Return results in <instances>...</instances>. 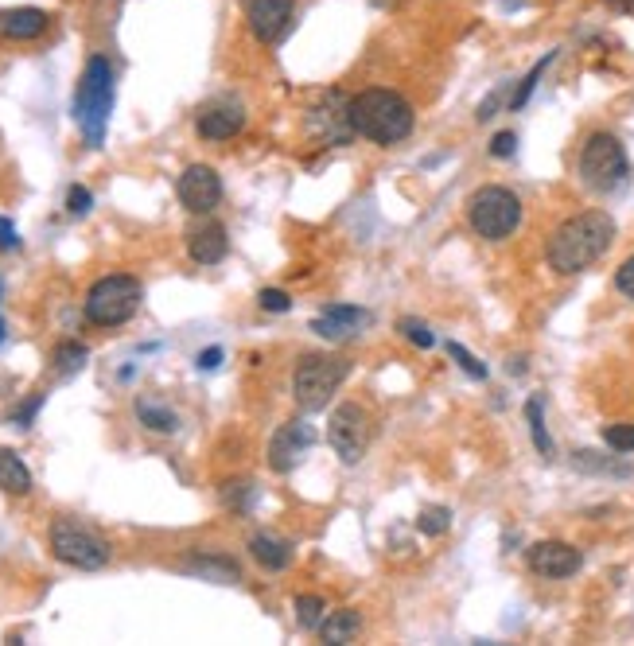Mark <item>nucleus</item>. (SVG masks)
Returning a JSON list of instances; mask_svg holds the SVG:
<instances>
[{
	"label": "nucleus",
	"mask_w": 634,
	"mask_h": 646,
	"mask_svg": "<svg viewBox=\"0 0 634 646\" xmlns=\"http://www.w3.org/2000/svg\"><path fill=\"white\" fill-rule=\"evenodd\" d=\"M615 242V218L607 211H584V215L564 218L561 226L549 234V269L561 277H576L584 269H592L603 253Z\"/></svg>",
	"instance_id": "nucleus-1"
},
{
	"label": "nucleus",
	"mask_w": 634,
	"mask_h": 646,
	"mask_svg": "<svg viewBox=\"0 0 634 646\" xmlns=\"http://www.w3.org/2000/svg\"><path fill=\"white\" fill-rule=\"evenodd\" d=\"M351 125L354 137L393 148V144L409 141V133L417 125V113H413L405 94L386 90V86H370V90L351 98Z\"/></svg>",
	"instance_id": "nucleus-2"
},
{
	"label": "nucleus",
	"mask_w": 634,
	"mask_h": 646,
	"mask_svg": "<svg viewBox=\"0 0 634 646\" xmlns=\"http://www.w3.org/2000/svg\"><path fill=\"white\" fill-rule=\"evenodd\" d=\"M113 98H117V82H113V63L106 55H94L86 63V71L78 78V90H74V121L82 129V141L90 148H102L106 144V125L109 113H113Z\"/></svg>",
	"instance_id": "nucleus-3"
},
{
	"label": "nucleus",
	"mask_w": 634,
	"mask_h": 646,
	"mask_svg": "<svg viewBox=\"0 0 634 646\" xmlns=\"http://www.w3.org/2000/svg\"><path fill=\"white\" fill-rule=\"evenodd\" d=\"M576 172L580 183L596 195H611L619 191L623 183L631 180V160H627V148L615 133H592L584 148H580V160H576Z\"/></svg>",
	"instance_id": "nucleus-4"
},
{
	"label": "nucleus",
	"mask_w": 634,
	"mask_h": 646,
	"mask_svg": "<svg viewBox=\"0 0 634 646\" xmlns=\"http://www.w3.org/2000/svg\"><path fill=\"white\" fill-rule=\"evenodd\" d=\"M351 374V362L339 359V355H300L296 359V370H292V397L304 413H319L327 409L331 394L347 382Z\"/></svg>",
	"instance_id": "nucleus-5"
},
{
	"label": "nucleus",
	"mask_w": 634,
	"mask_h": 646,
	"mask_svg": "<svg viewBox=\"0 0 634 646\" xmlns=\"http://www.w3.org/2000/svg\"><path fill=\"white\" fill-rule=\"evenodd\" d=\"M467 222L479 238L487 242H502L522 226V199L510 187L487 183L467 199Z\"/></svg>",
	"instance_id": "nucleus-6"
},
{
	"label": "nucleus",
	"mask_w": 634,
	"mask_h": 646,
	"mask_svg": "<svg viewBox=\"0 0 634 646\" xmlns=\"http://www.w3.org/2000/svg\"><path fill=\"white\" fill-rule=\"evenodd\" d=\"M141 296H144V288L137 277H129V273H109V277H102V281L90 285L82 308H86V320L94 323V327H121V323H129L137 316Z\"/></svg>",
	"instance_id": "nucleus-7"
},
{
	"label": "nucleus",
	"mask_w": 634,
	"mask_h": 646,
	"mask_svg": "<svg viewBox=\"0 0 634 646\" xmlns=\"http://www.w3.org/2000/svg\"><path fill=\"white\" fill-rule=\"evenodd\" d=\"M47 541H51L55 561H63V565H71V569L98 573V569H106L109 565V541L98 538L90 526H82V522H74V518L51 522Z\"/></svg>",
	"instance_id": "nucleus-8"
},
{
	"label": "nucleus",
	"mask_w": 634,
	"mask_h": 646,
	"mask_svg": "<svg viewBox=\"0 0 634 646\" xmlns=\"http://www.w3.org/2000/svg\"><path fill=\"white\" fill-rule=\"evenodd\" d=\"M327 444L331 452L343 460V464H358L366 456V444H370V417L362 405L343 401L335 413H331V425H327Z\"/></svg>",
	"instance_id": "nucleus-9"
},
{
	"label": "nucleus",
	"mask_w": 634,
	"mask_h": 646,
	"mask_svg": "<svg viewBox=\"0 0 634 646\" xmlns=\"http://www.w3.org/2000/svg\"><path fill=\"white\" fill-rule=\"evenodd\" d=\"M246 12V24L257 43L277 47L292 32V16H296V0H238Z\"/></svg>",
	"instance_id": "nucleus-10"
},
{
	"label": "nucleus",
	"mask_w": 634,
	"mask_h": 646,
	"mask_svg": "<svg viewBox=\"0 0 634 646\" xmlns=\"http://www.w3.org/2000/svg\"><path fill=\"white\" fill-rule=\"evenodd\" d=\"M308 133H312L319 144H351V137H354L351 98H343L339 90L323 94V102L308 109Z\"/></svg>",
	"instance_id": "nucleus-11"
},
{
	"label": "nucleus",
	"mask_w": 634,
	"mask_h": 646,
	"mask_svg": "<svg viewBox=\"0 0 634 646\" xmlns=\"http://www.w3.org/2000/svg\"><path fill=\"white\" fill-rule=\"evenodd\" d=\"M179 203L191 211V215H211L214 207L222 203V180L211 164H191L176 183Z\"/></svg>",
	"instance_id": "nucleus-12"
},
{
	"label": "nucleus",
	"mask_w": 634,
	"mask_h": 646,
	"mask_svg": "<svg viewBox=\"0 0 634 646\" xmlns=\"http://www.w3.org/2000/svg\"><path fill=\"white\" fill-rule=\"evenodd\" d=\"M312 444H316V429H312L308 421H288V425H281V429L273 432V440H269V467H273L277 475H288L292 467L308 456Z\"/></svg>",
	"instance_id": "nucleus-13"
},
{
	"label": "nucleus",
	"mask_w": 634,
	"mask_h": 646,
	"mask_svg": "<svg viewBox=\"0 0 634 646\" xmlns=\"http://www.w3.org/2000/svg\"><path fill=\"white\" fill-rule=\"evenodd\" d=\"M526 561L529 569L537 576H545V580H568V576L580 573V565H584L580 549L568 545V541H537V545L526 549Z\"/></svg>",
	"instance_id": "nucleus-14"
},
{
	"label": "nucleus",
	"mask_w": 634,
	"mask_h": 646,
	"mask_svg": "<svg viewBox=\"0 0 634 646\" xmlns=\"http://www.w3.org/2000/svg\"><path fill=\"white\" fill-rule=\"evenodd\" d=\"M366 323H370L366 308H358V304H331V308H323L312 320V331H316L319 339H327V343H347Z\"/></svg>",
	"instance_id": "nucleus-15"
},
{
	"label": "nucleus",
	"mask_w": 634,
	"mask_h": 646,
	"mask_svg": "<svg viewBox=\"0 0 634 646\" xmlns=\"http://www.w3.org/2000/svg\"><path fill=\"white\" fill-rule=\"evenodd\" d=\"M195 129H199L203 141H230V137H238L246 129V113H242V106H226V102L222 106H207L199 113Z\"/></svg>",
	"instance_id": "nucleus-16"
},
{
	"label": "nucleus",
	"mask_w": 634,
	"mask_h": 646,
	"mask_svg": "<svg viewBox=\"0 0 634 646\" xmlns=\"http://www.w3.org/2000/svg\"><path fill=\"white\" fill-rule=\"evenodd\" d=\"M179 569L191 576H203V580H214V584H238V580H242L238 561H230V557H222V553H203V549L187 553V557L179 561Z\"/></svg>",
	"instance_id": "nucleus-17"
},
{
	"label": "nucleus",
	"mask_w": 634,
	"mask_h": 646,
	"mask_svg": "<svg viewBox=\"0 0 634 646\" xmlns=\"http://www.w3.org/2000/svg\"><path fill=\"white\" fill-rule=\"evenodd\" d=\"M51 28V16L43 8H4L0 12V36L16 39V43H28L39 39Z\"/></svg>",
	"instance_id": "nucleus-18"
},
{
	"label": "nucleus",
	"mask_w": 634,
	"mask_h": 646,
	"mask_svg": "<svg viewBox=\"0 0 634 646\" xmlns=\"http://www.w3.org/2000/svg\"><path fill=\"white\" fill-rule=\"evenodd\" d=\"M226 250H230V238H226V226H218V222L191 230V238H187V253L195 265H218Z\"/></svg>",
	"instance_id": "nucleus-19"
},
{
	"label": "nucleus",
	"mask_w": 634,
	"mask_h": 646,
	"mask_svg": "<svg viewBox=\"0 0 634 646\" xmlns=\"http://www.w3.org/2000/svg\"><path fill=\"white\" fill-rule=\"evenodd\" d=\"M249 557L269 573H284L292 565V545L284 538H273V534H253L249 538Z\"/></svg>",
	"instance_id": "nucleus-20"
},
{
	"label": "nucleus",
	"mask_w": 634,
	"mask_h": 646,
	"mask_svg": "<svg viewBox=\"0 0 634 646\" xmlns=\"http://www.w3.org/2000/svg\"><path fill=\"white\" fill-rule=\"evenodd\" d=\"M358 631H362V615L354 608H339L331 611L323 623H319V639L323 643H335V646H347L358 639Z\"/></svg>",
	"instance_id": "nucleus-21"
},
{
	"label": "nucleus",
	"mask_w": 634,
	"mask_h": 646,
	"mask_svg": "<svg viewBox=\"0 0 634 646\" xmlns=\"http://www.w3.org/2000/svg\"><path fill=\"white\" fill-rule=\"evenodd\" d=\"M0 487L8 495H28L32 491V471L12 448H0Z\"/></svg>",
	"instance_id": "nucleus-22"
},
{
	"label": "nucleus",
	"mask_w": 634,
	"mask_h": 646,
	"mask_svg": "<svg viewBox=\"0 0 634 646\" xmlns=\"http://www.w3.org/2000/svg\"><path fill=\"white\" fill-rule=\"evenodd\" d=\"M137 417L148 432H176L179 429V417L168 409V405H156V401H137Z\"/></svg>",
	"instance_id": "nucleus-23"
},
{
	"label": "nucleus",
	"mask_w": 634,
	"mask_h": 646,
	"mask_svg": "<svg viewBox=\"0 0 634 646\" xmlns=\"http://www.w3.org/2000/svg\"><path fill=\"white\" fill-rule=\"evenodd\" d=\"M526 421H529V436H533L537 452H541L545 460H553V440H549V429H545V405H541V397H529L526 401Z\"/></svg>",
	"instance_id": "nucleus-24"
},
{
	"label": "nucleus",
	"mask_w": 634,
	"mask_h": 646,
	"mask_svg": "<svg viewBox=\"0 0 634 646\" xmlns=\"http://www.w3.org/2000/svg\"><path fill=\"white\" fill-rule=\"evenodd\" d=\"M553 59H557V51H549V55H541V59L533 63V71H529L526 78H522V82L514 86V94H510V109H514V113H518V109H526V102H529V98H533V90H537V82H541V74H545V71H549V67H553Z\"/></svg>",
	"instance_id": "nucleus-25"
},
{
	"label": "nucleus",
	"mask_w": 634,
	"mask_h": 646,
	"mask_svg": "<svg viewBox=\"0 0 634 646\" xmlns=\"http://www.w3.org/2000/svg\"><path fill=\"white\" fill-rule=\"evenodd\" d=\"M417 530L424 538H444L452 530V510L448 506H424L417 514Z\"/></svg>",
	"instance_id": "nucleus-26"
},
{
	"label": "nucleus",
	"mask_w": 634,
	"mask_h": 646,
	"mask_svg": "<svg viewBox=\"0 0 634 646\" xmlns=\"http://www.w3.org/2000/svg\"><path fill=\"white\" fill-rule=\"evenodd\" d=\"M253 495H257V487H253L249 479H226V483H222V503L230 506L234 514H249Z\"/></svg>",
	"instance_id": "nucleus-27"
},
{
	"label": "nucleus",
	"mask_w": 634,
	"mask_h": 646,
	"mask_svg": "<svg viewBox=\"0 0 634 646\" xmlns=\"http://www.w3.org/2000/svg\"><path fill=\"white\" fill-rule=\"evenodd\" d=\"M86 359H90V351H86L82 343H74V339L59 343V347H55V355H51V362H55V370H59V374H78V370L86 366Z\"/></svg>",
	"instance_id": "nucleus-28"
},
{
	"label": "nucleus",
	"mask_w": 634,
	"mask_h": 646,
	"mask_svg": "<svg viewBox=\"0 0 634 646\" xmlns=\"http://www.w3.org/2000/svg\"><path fill=\"white\" fill-rule=\"evenodd\" d=\"M296 623L304 627V631H319V623H323V611H327V604H323V596H296Z\"/></svg>",
	"instance_id": "nucleus-29"
},
{
	"label": "nucleus",
	"mask_w": 634,
	"mask_h": 646,
	"mask_svg": "<svg viewBox=\"0 0 634 646\" xmlns=\"http://www.w3.org/2000/svg\"><path fill=\"white\" fill-rule=\"evenodd\" d=\"M448 355L456 359V366L463 370V374H467V378H475V382H487V366L475 359V355H471V351H467L463 343H448Z\"/></svg>",
	"instance_id": "nucleus-30"
},
{
	"label": "nucleus",
	"mask_w": 634,
	"mask_h": 646,
	"mask_svg": "<svg viewBox=\"0 0 634 646\" xmlns=\"http://www.w3.org/2000/svg\"><path fill=\"white\" fill-rule=\"evenodd\" d=\"M603 440H607L611 452L627 456V452H634V425H607V429H603Z\"/></svg>",
	"instance_id": "nucleus-31"
},
{
	"label": "nucleus",
	"mask_w": 634,
	"mask_h": 646,
	"mask_svg": "<svg viewBox=\"0 0 634 646\" xmlns=\"http://www.w3.org/2000/svg\"><path fill=\"white\" fill-rule=\"evenodd\" d=\"M401 331H405V339H409L413 347H424V351H428V347L436 343V335L428 331V323L413 320V316H405V320H401Z\"/></svg>",
	"instance_id": "nucleus-32"
},
{
	"label": "nucleus",
	"mask_w": 634,
	"mask_h": 646,
	"mask_svg": "<svg viewBox=\"0 0 634 646\" xmlns=\"http://www.w3.org/2000/svg\"><path fill=\"white\" fill-rule=\"evenodd\" d=\"M572 467L576 471H615V475H627V467H615L607 460H599V452H576L572 456Z\"/></svg>",
	"instance_id": "nucleus-33"
},
{
	"label": "nucleus",
	"mask_w": 634,
	"mask_h": 646,
	"mask_svg": "<svg viewBox=\"0 0 634 646\" xmlns=\"http://www.w3.org/2000/svg\"><path fill=\"white\" fill-rule=\"evenodd\" d=\"M90 207H94V195H90L82 183H74L71 191H67V215L82 218V215H90Z\"/></svg>",
	"instance_id": "nucleus-34"
},
{
	"label": "nucleus",
	"mask_w": 634,
	"mask_h": 646,
	"mask_svg": "<svg viewBox=\"0 0 634 646\" xmlns=\"http://www.w3.org/2000/svg\"><path fill=\"white\" fill-rule=\"evenodd\" d=\"M257 304H261L265 312H277V316H281V312H288V308H292V296H288L284 288H261Z\"/></svg>",
	"instance_id": "nucleus-35"
},
{
	"label": "nucleus",
	"mask_w": 634,
	"mask_h": 646,
	"mask_svg": "<svg viewBox=\"0 0 634 646\" xmlns=\"http://www.w3.org/2000/svg\"><path fill=\"white\" fill-rule=\"evenodd\" d=\"M514 152H518V133H514V129L494 133V137H491V156H494V160H510Z\"/></svg>",
	"instance_id": "nucleus-36"
},
{
	"label": "nucleus",
	"mask_w": 634,
	"mask_h": 646,
	"mask_svg": "<svg viewBox=\"0 0 634 646\" xmlns=\"http://www.w3.org/2000/svg\"><path fill=\"white\" fill-rule=\"evenodd\" d=\"M39 405H43V394H32L24 405H16L12 409V425H20V429H28L32 421H36V413H39Z\"/></svg>",
	"instance_id": "nucleus-37"
},
{
	"label": "nucleus",
	"mask_w": 634,
	"mask_h": 646,
	"mask_svg": "<svg viewBox=\"0 0 634 646\" xmlns=\"http://www.w3.org/2000/svg\"><path fill=\"white\" fill-rule=\"evenodd\" d=\"M615 288H619L627 300H634V253L619 265V273H615Z\"/></svg>",
	"instance_id": "nucleus-38"
},
{
	"label": "nucleus",
	"mask_w": 634,
	"mask_h": 646,
	"mask_svg": "<svg viewBox=\"0 0 634 646\" xmlns=\"http://www.w3.org/2000/svg\"><path fill=\"white\" fill-rule=\"evenodd\" d=\"M502 102H506V86H498V90H491V94H487V98L479 102V113H475V117H479V121H491Z\"/></svg>",
	"instance_id": "nucleus-39"
},
{
	"label": "nucleus",
	"mask_w": 634,
	"mask_h": 646,
	"mask_svg": "<svg viewBox=\"0 0 634 646\" xmlns=\"http://www.w3.org/2000/svg\"><path fill=\"white\" fill-rule=\"evenodd\" d=\"M0 250H20V234H16V226H12V218L0 215Z\"/></svg>",
	"instance_id": "nucleus-40"
},
{
	"label": "nucleus",
	"mask_w": 634,
	"mask_h": 646,
	"mask_svg": "<svg viewBox=\"0 0 634 646\" xmlns=\"http://www.w3.org/2000/svg\"><path fill=\"white\" fill-rule=\"evenodd\" d=\"M218 362H222V347H207V351H199L195 366L207 374V370H218Z\"/></svg>",
	"instance_id": "nucleus-41"
},
{
	"label": "nucleus",
	"mask_w": 634,
	"mask_h": 646,
	"mask_svg": "<svg viewBox=\"0 0 634 646\" xmlns=\"http://www.w3.org/2000/svg\"><path fill=\"white\" fill-rule=\"evenodd\" d=\"M615 8H623V12H634V0H611Z\"/></svg>",
	"instance_id": "nucleus-42"
},
{
	"label": "nucleus",
	"mask_w": 634,
	"mask_h": 646,
	"mask_svg": "<svg viewBox=\"0 0 634 646\" xmlns=\"http://www.w3.org/2000/svg\"><path fill=\"white\" fill-rule=\"evenodd\" d=\"M374 4H378V8H397L401 0H374Z\"/></svg>",
	"instance_id": "nucleus-43"
},
{
	"label": "nucleus",
	"mask_w": 634,
	"mask_h": 646,
	"mask_svg": "<svg viewBox=\"0 0 634 646\" xmlns=\"http://www.w3.org/2000/svg\"><path fill=\"white\" fill-rule=\"evenodd\" d=\"M0 343H4V320H0Z\"/></svg>",
	"instance_id": "nucleus-44"
}]
</instances>
